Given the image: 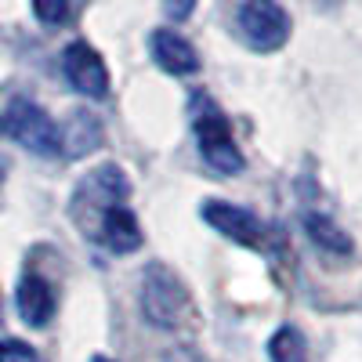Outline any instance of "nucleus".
Masks as SVG:
<instances>
[{"mask_svg": "<svg viewBox=\"0 0 362 362\" xmlns=\"http://www.w3.org/2000/svg\"><path fill=\"white\" fill-rule=\"evenodd\" d=\"M192 8H196V0H163V11H167L174 22L189 18V15H192Z\"/></svg>", "mask_w": 362, "mask_h": 362, "instance_id": "2eb2a0df", "label": "nucleus"}, {"mask_svg": "<svg viewBox=\"0 0 362 362\" xmlns=\"http://www.w3.org/2000/svg\"><path fill=\"white\" fill-rule=\"evenodd\" d=\"M268 355H272V362H308L305 334L297 326H279L268 341Z\"/></svg>", "mask_w": 362, "mask_h": 362, "instance_id": "9b49d317", "label": "nucleus"}, {"mask_svg": "<svg viewBox=\"0 0 362 362\" xmlns=\"http://www.w3.org/2000/svg\"><path fill=\"white\" fill-rule=\"evenodd\" d=\"M4 181H8V160L0 156V185H4Z\"/></svg>", "mask_w": 362, "mask_h": 362, "instance_id": "dca6fc26", "label": "nucleus"}, {"mask_svg": "<svg viewBox=\"0 0 362 362\" xmlns=\"http://www.w3.org/2000/svg\"><path fill=\"white\" fill-rule=\"evenodd\" d=\"M141 308H145L148 322L174 329L181 322V315L189 312V293H185V286H181V279L170 268L148 264L145 283H141Z\"/></svg>", "mask_w": 362, "mask_h": 362, "instance_id": "7ed1b4c3", "label": "nucleus"}, {"mask_svg": "<svg viewBox=\"0 0 362 362\" xmlns=\"http://www.w3.org/2000/svg\"><path fill=\"white\" fill-rule=\"evenodd\" d=\"M196 145H199V156L206 160V167H214L218 174H239L247 163L225 124V116L214 109L196 116Z\"/></svg>", "mask_w": 362, "mask_h": 362, "instance_id": "20e7f679", "label": "nucleus"}, {"mask_svg": "<svg viewBox=\"0 0 362 362\" xmlns=\"http://www.w3.org/2000/svg\"><path fill=\"white\" fill-rule=\"evenodd\" d=\"M235 29L254 51L268 54L290 40V15L279 0H239Z\"/></svg>", "mask_w": 362, "mask_h": 362, "instance_id": "f03ea898", "label": "nucleus"}, {"mask_svg": "<svg viewBox=\"0 0 362 362\" xmlns=\"http://www.w3.org/2000/svg\"><path fill=\"white\" fill-rule=\"evenodd\" d=\"M0 362H44L37 355L33 344H25L18 337H8V341H0Z\"/></svg>", "mask_w": 362, "mask_h": 362, "instance_id": "4468645a", "label": "nucleus"}, {"mask_svg": "<svg viewBox=\"0 0 362 362\" xmlns=\"http://www.w3.org/2000/svg\"><path fill=\"white\" fill-rule=\"evenodd\" d=\"M305 232L315 239V247L329 250V254H351V239L344 228H337L326 214H308L305 218Z\"/></svg>", "mask_w": 362, "mask_h": 362, "instance_id": "9d476101", "label": "nucleus"}, {"mask_svg": "<svg viewBox=\"0 0 362 362\" xmlns=\"http://www.w3.org/2000/svg\"><path fill=\"white\" fill-rule=\"evenodd\" d=\"M62 73H66L69 87L83 98H105L109 95V69L102 62V54L83 40H73L62 51Z\"/></svg>", "mask_w": 362, "mask_h": 362, "instance_id": "39448f33", "label": "nucleus"}, {"mask_svg": "<svg viewBox=\"0 0 362 362\" xmlns=\"http://www.w3.org/2000/svg\"><path fill=\"white\" fill-rule=\"evenodd\" d=\"M102 141V127H98V119L90 116V112H76L73 116V127H69V138L62 141L66 148H69V156H83V153H90Z\"/></svg>", "mask_w": 362, "mask_h": 362, "instance_id": "f8f14e48", "label": "nucleus"}, {"mask_svg": "<svg viewBox=\"0 0 362 362\" xmlns=\"http://www.w3.org/2000/svg\"><path fill=\"white\" fill-rule=\"evenodd\" d=\"M69 8H73V0H33V15L44 25H62L69 18Z\"/></svg>", "mask_w": 362, "mask_h": 362, "instance_id": "ddd939ff", "label": "nucleus"}, {"mask_svg": "<svg viewBox=\"0 0 362 362\" xmlns=\"http://www.w3.org/2000/svg\"><path fill=\"white\" fill-rule=\"evenodd\" d=\"M90 362H112V358H105V355H98V358H90Z\"/></svg>", "mask_w": 362, "mask_h": 362, "instance_id": "f3484780", "label": "nucleus"}, {"mask_svg": "<svg viewBox=\"0 0 362 362\" xmlns=\"http://www.w3.org/2000/svg\"><path fill=\"white\" fill-rule=\"evenodd\" d=\"M15 308L25 326L44 329L54 319V286L44 276H37V272H25L15 286Z\"/></svg>", "mask_w": 362, "mask_h": 362, "instance_id": "0eeeda50", "label": "nucleus"}, {"mask_svg": "<svg viewBox=\"0 0 362 362\" xmlns=\"http://www.w3.org/2000/svg\"><path fill=\"white\" fill-rule=\"evenodd\" d=\"M0 134H8L11 141H18L22 148L37 156H58L62 153V131L54 119L29 98H15L4 116H0Z\"/></svg>", "mask_w": 362, "mask_h": 362, "instance_id": "f257e3e1", "label": "nucleus"}, {"mask_svg": "<svg viewBox=\"0 0 362 362\" xmlns=\"http://www.w3.org/2000/svg\"><path fill=\"white\" fill-rule=\"evenodd\" d=\"M199 214H203V221L210 228H218L221 235H228L232 243H239V247H261V239H264V228H261L257 214L247 210V206H239V203L206 199Z\"/></svg>", "mask_w": 362, "mask_h": 362, "instance_id": "423d86ee", "label": "nucleus"}, {"mask_svg": "<svg viewBox=\"0 0 362 362\" xmlns=\"http://www.w3.org/2000/svg\"><path fill=\"white\" fill-rule=\"evenodd\" d=\"M148 51H153L156 66L163 73H170V76H192L199 69L196 47L181 33H174V29H156V33L148 37Z\"/></svg>", "mask_w": 362, "mask_h": 362, "instance_id": "6e6552de", "label": "nucleus"}, {"mask_svg": "<svg viewBox=\"0 0 362 362\" xmlns=\"http://www.w3.org/2000/svg\"><path fill=\"white\" fill-rule=\"evenodd\" d=\"M102 243L116 254H131L141 247V228L134 221V210L124 203H109L102 210Z\"/></svg>", "mask_w": 362, "mask_h": 362, "instance_id": "1a4fd4ad", "label": "nucleus"}]
</instances>
